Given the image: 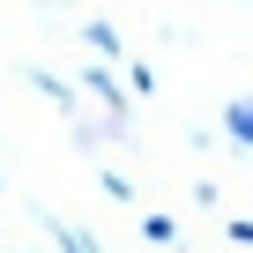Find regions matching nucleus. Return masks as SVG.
Masks as SVG:
<instances>
[{"mask_svg": "<svg viewBox=\"0 0 253 253\" xmlns=\"http://www.w3.org/2000/svg\"><path fill=\"white\" fill-rule=\"evenodd\" d=\"M223 126H231V134L253 149V104H231V112H223Z\"/></svg>", "mask_w": 253, "mask_h": 253, "instance_id": "obj_2", "label": "nucleus"}, {"mask_svg": "<svg viewBox=\"0 0 253 253\" xmlns=\"http://www.w3.org/2000/svg\"><path fill=\"white\" fill-rule=\"evenodd\" d=\"M126 89H134V97H149V89H157V75H149V60H134V67H126Z\"/></svg>", "mask_w": 253, "mask_h": 253, "instance_id": "obj_3", "label": "nucleus"}, {"mask_svg": "<svg viewBox=\"0 0 253 253\" xmlns=\"http://www.w3.org/2000/svg\"><path fill=\"white\" fill-rule=\"evenodd\" d=\"M231 238H238V246H253V216H238V223H231Z\"/></svg>", "mask_w": 253, "mask_h": 253, "instance_id": "obj_4", "label": "nucleus"}, {"mask_svg": "<svg viewBox=\"0 0 253 253\" xmlns=\"http://www.w3.org/2000/svg\"><path fill=\"white\" fill-rule=\"evenodd\" d=\"M45 231H52V238H60V253H104V246H97V238H89V231H75V223H60V216H52V223H45Z\"/></svg>", "mask_w": 253, "mask_h": 253, "instance_id": "obj_1", "label": "nucleus"}]
</instances>
